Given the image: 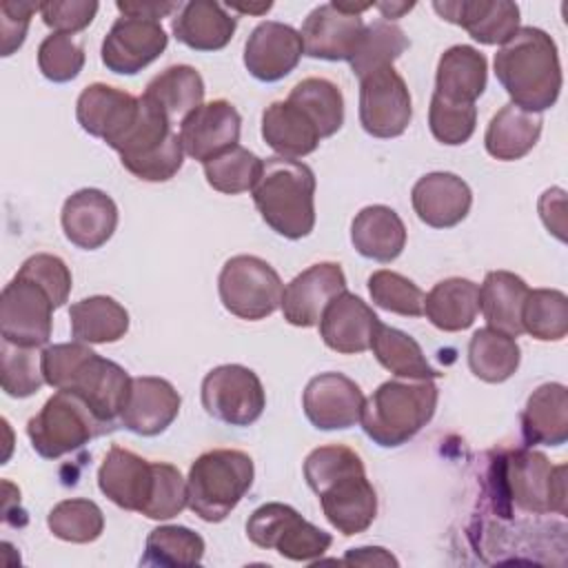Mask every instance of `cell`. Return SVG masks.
<instances>
[{
    "label": "cell",
    "mask_w": 568,
    "mask_h": 568,
    "mask_svg": "<svg viewBox=\"0 0 568 568\" xmlns=\"http://www.w3.org/2000/svg\"><path fill=\"white\" fill-rule=\"evenodd\" d=\"M42 375L51 388L78 395L111 428L120 419L131 388V375L120 364L100 357L84 342L47 346L42 351Z\"/></svg>",
    "instance_id": "cell-1"
},
{
    "label": "cell",
    "mask_w": 568,
    "mask_h": 568,
    "mask_svg": "<svg viewBox=\"0 0 568 568\" xmlns=\"http://www.w3.org/2000/svg\"><path fill=\"white\" fill-rule=\"evenodd\" d=\"M495 75L506 89L510 104L541 113L561 91V64L555 40L537 27H519L495 53Z\"/></svg>",
    "instance_id": "cell-2"
},
{
    "label": "cell",
    "mask_w": 568,
    "mask_h": 568,
    "mask_svg": "<svg viewBox=\"0 0 568 568\" xmlns=\"http://www.w3.org/2000/svg\"><path fill=\"white\" fill-rule=\"evenodd\" d=\"M253 202L277 235L302 240L315 226V173L308 164L291 158L262 160L251 189Z\"/></svg>",
    "instance_id": "cell-3"
},
{
    "label": "cell",
    "mask_w": 568,
    "mask_h": 568,
    "mask_svg": "<svg viewBox=\"0 0 568 568\" xmlns=\"http://www.w3.org/2000/svg\"><path fill=\"white\" fill-rule=\"evenodd\" d=\"M437 397L433 379H388L364 402L359 424L377 446L397 448L433 419Z\"/></svg>",
    "instance_id": "cell-4"
},
{
    "label": "cell",
    "mask_w": 568,
    "mask_h": 568,
    "mask_svg": "<svg viewBox=\"0 0 568 568\" xmlns=\"http://www.w3.org/2000/svg\"><path fill=\"white\" fill-rule=\"evenodd\" d=\"M255 468L248 453L237 448H213L202 453L189 468V508L209 524L231 515L253 486Z\"/></svg>",
    "instance_id": "cell-5"
},
{
    "label": "cell",
    "mask_w": 568,
    "mask_h": 568,
    "mask_svg": "<svg viewBox=\"0 0 568 568\" xmlns=\"http://www.w3.org/2000/svg\"><path fill=\"white\" fill-rule=\"evenodd\" d=\"M171 126L173 122L166 118V113L146 95H140L135 122L113 146L122 166L144 182L171 180L184 162L180 133H175Z\"/></svg>",
    "instance_id": "cell-6"
},
{
    "label": "cell",
    "mask_w": 568,
    "mask_h": 568,
    "mask_svg": "<svg viewBox=\"0 0 568 568\" xmlns=\"http://www.w3.org/2000/svg\"><path fill=\"white\" fill-rule=\"evenodd\" d=\"M495 470L499 495L521 510L566 515V466H552L537 450H515Z\"/></svg>",
    "instance_id": "cell-7"
},
{
    "label": "cell",
    "mask_w": 568,
    "mask_h": 568,
    "mask_svg": "<svg viewBox=\"0 0 568 568\" xmlns=\"http://www.w3.org/2000/svg\"><path fill=\"white\" fill-rule=\"evenodd\" d=\"M106 430L111 426L98 419L78 395L67 390L51 395L40 413L27 422L31 446L44 459H60Z\"/></svg>",
    "instance_id": "cell-8"
},
{
    "label": "cell",
    "mask_w": 568,
    "mask_h": 568,
    "mask_svg": "<svg viewBox=\"0 0 568 568\" xmlns=\"http://www.w3.org/2000/svg\"><path fill=\"white\" fill-rule=\"evenodd\" d=\"M217 291L222 306L231 315L257 322L280 308L284 284L266 260L257 255H235L224 262Z\"/></svg>",
    "instance_id": "cell-9"
},
{
    "label": "cell",
    "mask_w": 568,
    "mask_h": 568,
    "mask_svg": "<svg viewBox=\"0 0 568 568\" xmlns=\"http://www.w3.org/2000/svg\"><path fill=\"white\" fill-rule=\"evenodd\" d=\"M246 535L255 546L273 548L291 561H313L333 544L328 532L306 521L293 506L280 501L255 508L246 521Z\"/></svg>",
    "instance_id": "cell-10"
},
{
    "label": "cell",
    "mask_w": 568,
    "mask_h": 568,
    "mask_svg": "<svg viewBox=\"0 0 568 568\" xmlns=\"http://www.w3.org/2000/svg\"><path fill=\"white\" fill-rule=\"evenodd\" d=\"M202 406L222 424L251 426L264 413L266 393L248 366L222 364L202 379Z\"/></svg>",
    "instance_id": "cell-11"
},
{
    "label": "cell",
    "mask_w": 568,
    "mask_h": 568,
    "mask_svg": "<svg viewBox=\"0 0 568 568\" xmlns=\"http://www.w3.org/2000/svg\"><path fill=\"white\" fill-rule=\"evenodd\" d=\"M53 308L55 304L40 284L16 273L0 297L2 339L29 348L44 346L51 337Z\"/></svg>",
    "instance_id": "cell-12"
},
{
    "label": "cell",
    "mask_w": 568,
    "mask_h": 568,
    "mask_svg": "<svg viewBox=\"0 0 568 568\" xmlns=\"http://www.w3.org/2000/svg\"><path fill=\"white\" fill-rule=\"evenodd\" d=\"M413 118V102L404 78L382 67L359 80V124L373 138L402 135Z\"/></svg>",
    "instance_id": "cell-13"
},
{
    "label": "cell",
    "mask_w": 568,
    "mask_h": 568,
    "mask_svg": "<svg viewBox=\"0 0 568 568\" xmlns=\"http://www.w3.org/2000/svg\"><path fill=\"white\" fill-rule=\"evenodd\" d=\"M169 44V36L155 20L118 18L102 40V64L120 75H135L158 60Z\"/></svg>",
    "instance_id": "cell-14"
},
{
    "label": "cell",
    "mask_w": 568,
    "mask_h": 568,
    "mask_svg": "<svg viewBox=\"0 0 568 568\" xmlns=\"http://www.w3.org/2000/svg\"><path fill=\"white\" fill-rule=\"evenodd\" d=\"M362 388L344 373L315 375L302 395L306 419L320 430H344L359 422L364 408Z\"/></svg>",
    "instance_id": "cell-15"
},
{
    "label": "cell",
    "mask_w": 568,
    "mask_h": 568,
    "mask_svg": "<svg viewBox=\"0 0 568 568\" xmlns=\"http://www.w3.org/2000/svg\"><path fill=\"white\" fill-rule=\"evenodd\" d=\"M315 495L328 524L344 537L364 532L377 515V493L366 479V468L337 475Z\"/></svg>",
    "instance_id": "cell-16"
},
{
    "label": "cell",
    "mask_w": 568,
    "mask_h": 568,
    "mask_svg": "<svg viewBox=\"0 0 568 568\" xmlns=\"http://www.w3.org/2000/svg\"><path fill=\"white\" fill-rule=\"evenodd\" d=\"M242 115L226 100L200 104L180 122V142L189 158L209 162L240 142Z\"/></svg>",
    "instance_id": "cell-17"
},
{
    "label": "cell",
    "mask_w": 568,
    "mask_h": 568,
    "mask_svg": "<svg viewBox=\"0 0 568 568\" xmlns=\"http://www.w3.org/2000/svg\"><path fill=\"white\" fill-rule=\"evenodd\" d=\"M346 291V277L339 264L320 262L295 275L282 293V315L291 326L311 328L320 324L326 304Z\"/></svg>",
    "instance_id": "cell-18"
},
{
    "label": "cell",
    "mask_w": 568,
    "mask_h": 568,
    "mask_svg": "<svg viewBox=\"0 0 568 568\" xmlns=\"http://www.w3.org/2000/svg\"><path fill=\"white\" fill-rule=\"evenodd\" d=\"M138 111L140 98L104 82H93L84 87L75 102L78 124L89 135L104 140L111 149L131 129Z\"/></svg>",
    "instance_id": "cell-19"
},
{
    "label": "cell",
    "mask_w": 568,
    "mask_h": 568,
    "mask_svg": "<svg viewBox=\"0 0 568 568\" xmlns=\"http://www.w3.org/2000/svg\"><path fill=\"white\" fill-rule=\"evenodd\" d=\"M304 53L302 36L284 22H260L244 44V67L260 82H277L286 78Z\"/></svg>",
    "instance_id": "cell-20"
},
{
    "label": "cell",
    "mask_w": 568,
    "mask_h": 568,
    "mask_svg": "<svg viewBox=\"0 0 568 568\" xmlns=\"http://www.w3.org/2000/svg\"><path fill=\"white\" fill-rule=\"evenodd\" d=\"M182 397L171 382L153 375L131 377V388L120 413V424L142 437L164 433L180 413Z\"/></svg>",
    "instance_id": "cell-21"
},
{
    "label": "cell",
    "mask_w": 568,
    "mask_h": 568,
    "mask_svg": "<svg viewBox=\"0 0 568 568\" xmlns=\"http://www.w3.org/2000/svg\"><path fill=\"white\" fill-rule=\"evenodd\" d=\"M364 27L362 16L346 13L335 2L320 4L306 16L300 29L304 53L328 62L351 60Z\"/></svg>",
    "instance_id": "cell-22"
},
{
    "label": "cell",
    "mask_w": 568,
    "mask_h": 568,
    "mask_svg": "<svg viewBox=\"0 0 568 568\" xmlns=\"http://www.w3.org/2000/svg\"><path fill=\"white\" fill-rule=\"evenodd\" d=\"M60 222L64 237L73 246L95 251L115 233L118 206L100 189H80L64 200Z\"/></svg>",
    "instance_id": "cell-23"
},
{
    "label": "cell",
    "mask_w": 568,
    "mask_h": 568,
    "mask_svg": "<svg viewBox=\"0 0 568 568\" xmlns=\"http://www.w3.org/2000/svg\"><path fill=\"white\" fill-rule=\"evenodd\" d=\"M317 326L320 337L331 351L357 355L371 348L379 317L362 297L344 291L326 304Z\"/></svg>",
    "instance_id": "cell-24"
},
{
    "label": "cell",
    "mask_w": 568,
    "mask_h": 568,
    "mask_svg": "<svg viewBox=\"0 0 568 568\" xmlns=\"http://www.w3.org/2000/svg\"><path fill=\"white\" fill-rule=\"evenodd\" d=\"M153 462L126 450L111 446L98 468V488L118 508L142 513L153 490Z\"/></svg>",
    "instance_id": "cell-25"
},
{
    "label": "cell",
    "mask_w": 568,
    "mask_h": 568,
    "mask_svg": "<svg viewBox=\"0 0 568 568\" xmlns=\"http://www.w3.org/2000/svg\"><path fill=\"white\" fill-rule=\"evenodd\" d=\"M410 202L417 217L426 226L453 229L466 220L473 204V193L459 175L435 171L415 182Z\"/></svg>",
    "instance_id": "cell-26"
},
{
    "label": "cell",
    "mask_w": 568,
    "mask_h": 568,
    "mask_svg": "<svg viewBox=\"0 0 568 568\" xmlns=\"http://www.w3.org/2000/svg\"><path fill=\"white\" fill-rule=\"evenodd\" d=\"M446 20L468 31L479 44H504L519 29V7L508 0H455L433 2Z\"/></svg>",
    "instance_id": "cell-27"
},
{
    "label": "cell",
    "mask_w": 568,
    "mask_h": 568,
    "mask_svg": "<svg viewBox=\"0 0 568 568\" xmlns=\"http://www.w3.org/2000/svg\"><path fill=\"white\" fill-rule=\"evenodd\" d=\"M237 20L217 2L191 0L180 7L171 22V31L178 42L193 51H220L233 33Z\"/></svg>",
    "instance_id": "cell-28"
},
{
    "label": "cell",
    "mask_w": 568,
    "mask_h": 568,
    "mask_svg": "<svg viewBox=\"0 0 568 568\" xmlns=\"http://www.w3.org/2000/svg\"><path fill=\"white\" fill-rule=\"evenodd\" d=\"M488 82L486 55L470 44L446 49L437 62L435 93L455 104H475Z\"/></svg>",
    "instance_id": "cell-29"
},
{
    "label": "cell",
    "mask_w": 568,
    "mask_h": 568,
    "mask_svg": "<svg viewBox=\"0 0 568 568\" xmlns=\"http://www.w3.org/2000/svg\"><path fill=\"white\" fill-rule=\"evenodd\" d=\"M351 242L362 257L386 264L402 255L406 246V226L390 206L371 204L353 217Z\"/></svg>",
    "instance_id": "cell-30"
},
{
    "label": "cell",
    "mask_w": 568,
    "mask_h": 568,
    "mask_svg": "<svg viewBox=\"0 0 568 568\" xmlns=\"http://www.w3.org/2000/svg\"><path fill=\"white\" fill-rule=\"evenodd\" d=\"M262 138L280 158L291 160L311 155L322 140L313 120L291 100H280L264 109Z\"/></svg>",
    "instance_id": "cell-31"
},
{
    "label": "cell",
    "mask_w": 568,
    "mask_h": 568,
    "mask_svg": "<svg viewBox=\"0 0 568 568\" xmlns=\"http://www.w3.org/2000/svg\"><path fill=\"white\" fill-rule=\"evenodd\" d=\"M521 433L528 444L561 446L568 439V390L548 382L530 393L521 410Z\"/></svg>",
    "instance_id": "cell-32"
},
{
    "label": "cell",
    "mask_w": 568,
    "mask_h": 568,
    "mask_svg": "<svg viewBox=\"0 0 568 568\" xmlns=\"http://www.w3.org/2000/svg\"><path fill=\"white\" fill-rule=\"evenodd\" d=\"M541 113H530L508 102L490 118L484 133V146L495 160H519L528 155L537 144L541 135Z\"/></svg>",
    "instance_id": "cell-33"
},
{
    "label": "cell",
    "mask_w": 568,
    "mask_h": 568,
    "mask_svg": "<svg viewBox=\"0 0 568 568\" xmlns=\"http://www.w3.org/2000/svg\"><path fill=\"white\" fill-rule=\"evenodd\" d=\"M528 291V284L510 271L486 273L479 286V311L486 324L513 337L521 335V308Z\"/></svg>",
    "instance_id": "cell-34"
},
{
    "label": "cell",
    "mask_w": 568,
    "mask_h": 568,
    "mask_svg": "<svg viewBox=\"0 0 568 568\" xmlns=\"http://www.w3.org/2000/svg\"><path fill=\"white\" fill-rule=\"evenodd\" d=\"M479 313V286L466 277H448L437 282L424 297L426 320L446 333L473 326Z\"/></svg>",
    "instance_id": "cell-35"
},
{
    "label": "cell",
    "mask_w": 568,
    "mask_h": 568,
    "mask_svg": "<svg viewBox=\"0 0 568 568\" xmlns=\"http://www.w3.org/2000/svg\"><path fill=\"white\" fill-rule=\"evenodd\" d=\"M69 324L75 342L111 344L126 335L129 313L109 295H91L71 304Z\"/></svg>",
    "instance_id": "cell-36"
},
{
    "label": "cell",
    "mask_w": 568,
    "mask_h": 568,
    "mask_svg": "<svg viewBox=\"0 0 568 568\" xmlns=\"http://www.w3.org/2000/svg\"><path fill=\"white\" fill-rule=\"evenodd\" d=\"M521 362L519 344L513 335L484 326L468 342V366L475 377L488 384H501L515 375Z\"/></svg>",
    "instance_id": "cell-37"
},
{
    "label": "cell",
    "mask_w": 568,
    "mask_h": 568,
    "mask_svg": "<svg viewBox=\"0 0 568 568\" xmlns=\"http://www.w3.org/2000/svg\"><path fill=\"white\" fill-rule=\"evenodd\" d=\"M142 95L158 104L171 122H182L191 111H195L202 104L204 80L200 71L191 64H173L158 73L146 84V91Z\"/></svg>",
    "instance_id": "cell-38"
},
{
    "label": "cell",
    "mask_w": 568,
    "mask_h": 568,
    "mask_svg": "<svg viewBox=\"0 0 568 568\" xmlns=\"http://www.w3.org/2000/svg\"><path fill=\"white\" fill-rule=\"evenodd\" d=\"M371 351L375 355V359L390 371L395 377L402 379H437L444 373H439L437 368H433L422 351V346L406 335L399 328L386 326L379 322L373 342H371Z\"/></svg>",
    "instance_id": "cell-39"
},
{
    "label": "cell",
    "mask_w": 568,
    "mask_h": 568,
    "mask_svg": "<svg viewBox=\"0 0 568 568\" xmlns=\"http://www.w3.org/2000/svg\"><path fill=\"white\" fill-rule=\"evenodd\" d=\"M317 126L320 138L335 135L344 124V95L339 87L326 78H306L297 82L288 98Z\"/></svg>",
    "instance_id": "cell-40"
},
{
    "label": "cell",
    "mask_w": 568,
    "mask_h": 568,
    "mask_svg": "<svg viewBox=\"0 0 568 568\" xmlns=\"http://www.w3.org/2000/svg\"><path fill=\"white\" fill-rule=\"evenodd\" d=\"M406 33L390 20H375L364 27V33L351 55V69L362 80L364 75L393 67V62L408 49Z\"/></svg>",
    "instance_id": "cell-41"
},
{
    "label": "cell",
    "mask_w": 568,
    "mask_h": 568,
    "mask_svg": "<svg viewBox=\"0 0 568 568\" xmlns=\"http://www.w3.org/2000/svg\"><path fill=\"white\" fill-rule=\"evenodd\" d=\"M521 328L539 342H559L568 333V297L557 288H532L521 308Z\"/></svg>",
    "instance_id": "cell-42"
},
{
    "label": "cell",
    "mask_w": 568,
    "mask_h": 568,
    "mask_svg": "<svg viewBox=\"0 0 568 568\" xmlns=\"http://www.w3.org/2000/svg\"><path fill=\"white\" fill-rule=\"evenodd\" d=\"M204 539L186 526H158L144 541L142 566H197Z\"/></svg>",
    "instance_id": "cell-43"
},
{
    "label": "cell",
    "mask_w": 568,
    "mask_h": 568,
    "mask_svg": "<svg viewBox=\"0 0 568 568\" xmlns=\"http://www.w3.org/2000/svg\"><path fill=\"white\" fill-rule=\"evenodd\" d=\"M47 526L53 532V537L62 541L91 544L104 530V515L95 501L73 497L58 501L49 510Z\"/></svg>",
    "instance_id": "cell-44"
},
{
    "label": "cell",
    "mask_w": 568,
    "mask_h": 568,
    "mask_svg": "<svg viewBox=\"0 0 568 568\" xmlns=\"http://www.w3.org/2000/svg\"><path fill=\"white\" fill-rule=\"evenodd\" d=\"M260 169L262 160L242 144H235L229 151L204 162V178L211 189L226 195H237L253 189Z\"/></svg>",
    "instance_id": "cell-45"
},
{
    "label": "cell",
    "mask_w": 568,
    "mask_h": 568,
    "mask_svg": "<svg viewBox=\"0 0 568 568\" xmlns=\"http://www.w3.org/2000/svg\"><path fill=\"white\" fill-rule=\"evenodd\" d=\"M0 353H2V368H0L2 390L9 397H18V399L31 397L33 393L40 390L42 384H47L42 375V353H38V348L18 346L2 339Z\"/></svg>",
    "instance_id": "cell-46"
},
{
    "label": "cell",
    "mask_w": 568,
    "mask_h": 568,
    "mask_svg": "<svg viewBox=\"0 0 568 568\" xmlns=\"http://www.w3.org/2000/svg\"><path fill=\"white\" fill-rule=\"evenodd\" d=\"M368 293L375 306L404 315V317H419L424 315V291L402 273L379 268L368 277Z\"/></svg>",
    "instance_id": "cell-47"
},
{
    "label": "cell",
    "mask_w": 568,
    "mask_h": 568,
    "mask_svg": "<svg viewBox=\"0 0 568 568\" xmlns=\"http://www.w3.org/2000/svg\"><path fill=\"white\" fill-rule=\"evenodd\" d=\"M475 104H455L433 93L428 106V126L437 142L446 146H459L470 140V135L475 133Z\"/></svg>",
    "instance_id": "cell-48"
},
{
    "label": "cell",
    "mask_w": 568,
    "mask_h": 568,
    "mask_svg": "<svg viewBox=\"0 0 568 568\" xmlns=\"http://www.w3.org/2000/svg\"><path fill=\"white\" fill-rule=\"evenodd\" d=\"M153 470H155L153 490L142 515L149 519L164 521L180 515L189 506V488H186V479L173 464L153 462Z\"/></svg>",
    "instance_id": "cell-49"
},
{
    "label": "cell",
    "mask_w": 568,
    "mask_h": 568,
    "mask_svg": "<svg viewBox=\"0 0 568 568\" xmlns=\"http://www.w3.org/2000/svg\"><path fill=\"white\" fill-rule=\"evenodd\" d=\"M84 67V49L67 33H51L38 47V69L51 82H69Z\"/></svg>",
    "instance_id": "cell-50"
},
{
    "label": "cell",
    "mask_w": 568,
    "mask_h": 568,
    "mask_svg": "<svg viewBox=\"0 0 568 568\" xmlns=\"http://www.w3.org/2000/svg\"><path fill=\"white\" fill-rule=\"evenodd\" d=\"M364 468L362 457L342 444H331V446H320L308 453L304 459V477L306 484L313 493H317L326 481L335 479L337 475H344L348 470H359Z\"/></svg>",
    "instance_id": "cell-51"
},
{
    "label": "cell",
    "mask_w": 568,
    "mask_h": 568,
    "mask_svg": "<svg viewBox=\"0 0 568 568\" xmlns=\"http://www.w3.org/2000/svg\"><path fill=\"white\" fill-rule=\"evenodd\" d=\"M18 275L29 277L36 284H40L49 293L55 308H60L69 300L71 271L64 264V260H60L58 255L36 253L22 262V266L18 268Z\"/></svg>",
    "instance_id": "cell-52"
},
{
    "label": "cell",
    "mask_w": 568,
    "mask_h": 568,
    "mask_svg": "<svg viewBox=\"0 0 568 568\" xmlns=\"http://www.w3.org/2000/svg\"><path fill=\"white\" fill-rule=\"evenodd\" d=\"M100 4L95 0H67V2H42L40 4V16L42 22L53 29L55 33H78L87 29Z\"/></svg>",
    "instance_id": "cell-53"
},
{
    "label": "cell",
    "mask_w": 568,
    "mask_h": 568,
    "mask_svg": "<svg viewBox=\"0 0 568 568\" xmlns=\"http://www.w3.org/2000/svg\"><path fill=\"white\" fill-rule=\"evenodd\" d=\"M40 11L36 2H0V29H2V55H11L16 49L22 47L31 16Z\"/></svg>",
    "instance_id": "cell-54"
},
{
    "label": "cell",
    "mask_w": 568,
    "mask_h": 568,
    "mask_svg": "<svg viewBox=\"0 0 568 568\" xmlns=\"http://www.w3.org/2000/svg\"><path fill=\"white\" fill-rule=\"evenodd\" d=\"M564 189H548L544 191V195L539 197V215H541V222L546 224V229L557 235V240H566V197H564Z\"/></svg>",
    "instance_id": "cell-55"
},
{
    "label": "cell",
    "mask_w": 568,
    "mask_h": 568,
    "mask_svg": "<svg viewBox=\"0 0 568 568\" xmlns=\"http://www.w3.org/2000/svg\"><path fill=\"white\" fill-rule=\"evenodd\" d=\"M118 11L129 18H142V20H155L171 16L173 11H180V2H138V0H118Z\"/></svg>",
    "instance_id": "cell-56"
},
{
    "label": "cell",
    "mask_w": 568,
    "mask_h": 568,
    "mask_svg": "<svg viewBox=\"0 0 568 568\" xmlns=\"http://www.w3.org/2000/svg\"><path fill=\"white\" fill-rule=\"evenodd\" d=\"M344 564H364V566H375V564H382V566H397V559L393 555H388L384 548H351L344 557Z\"/></svg>",
    "instance_id": "cell-57"
},
{
    "label": "cell",
    "mask_w": 568,
    "mask_h": 568,
    "mask_svg": "<svg viewBox=\"0 0 568 568\" xmlns=\"http://www.w3.org/2000/svg\"><path fill=\"white\" fill-rule=\"evenodd\" d=\"M384 18H402L406 11H410L415 4L413 2H379L375 4Z\"/></svg>",
    "instance_id": "cell-58"
},
{
    "label": "cell",
    "mask_w": 568,
    "mask_h": 568,
    "mask_svg": "<svg viewBox=\"0 0 568 568\" xmlns=\"http://www.w3.org/2000/svg\"><path fill=\"white\" fill-rule=\"evenodd\" d=\"M271 7H273L271 2H264V4H231V9L242 11V13H264V11H268Z\"/></svg>",
    "instance_id": "cell-59"
}]
</instances>
